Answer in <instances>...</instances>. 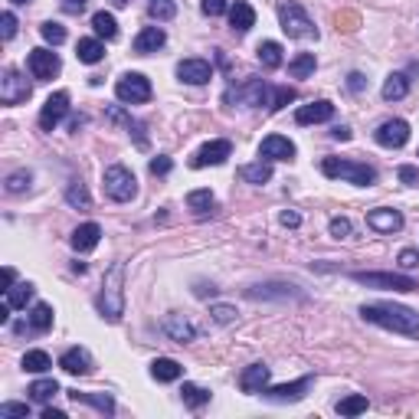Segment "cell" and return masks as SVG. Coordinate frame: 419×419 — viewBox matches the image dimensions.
Here are the masks:
<instances>
[{
    "instance_id": "6da1fadb",
    "label": "cell",
    "mask_w": 419,
    "mask_h": 419,
    "mask_svg": "<svg viewBox=\"0 0 419 419\" xmlns=\"http://www.w3.org/2000/svg\"><path fill=\"white\" fill-rule=\"evenodd\" d=\"M360 318L370 321V325H380V328H387V331L406 334V338H419V314L413 308H403V305H390V301L364 305Z\"/></svg>"
},
{
    "instance_id": "7a4b0ae2",
    "label": "cell",
    "mask_w": 419,
    "mask_h": 419,
    "mask_svg": "<svg viewBox=\"0 0 419 419\" xmlns=\"http://www.w3.org/2000/svg\"><path fill=\"white\" fill-rule=\"evenodd\" d=\"M99 312L108 321H118L125 314V266L121 262H115L108 269V275H105L102 295H99Z\"/></svg>"
},
{
    "instance_id": "3957f363",
    "label": "cell",
    "mask_w": 419,
    "mask_h": 419,
    "mask_svg": "<svg viewBox=\"0 0 419 419\" xmlns=\"http://www.w3.org/2000/svg\"><path fill=\"white\" fill-rule=\"evenodd\" d=\"M325 177L331 180H347L354 187H374L377 183V170L370 164H360V161H341V157H325L321 161Z\"/></svg>"
},
{
    "instance_id": "277c9868",
    "label": "cell",
    "mask_w": 419,
    "mask_h": 419,
    "mask_svg": "<svg viewBox=\"0 0 419 419\" xmlns=\"http://www.w3.org/2000/svg\"><path fill=\"white\" fill-rule=\"evenodd\" d=\"M102 183H105V194L112 196V200H118V203H128V200L138 194L135 174H131L128 167H121V164L108 167V170L102 174Z\"/></svg>"
},
{
    "instance_id": "5b68a950",
    "label": "cell",
    "mask_w": 419,
    "mask_h": 419,
    "mask_svg": "<svg viewBox=\"0 0 419 419\" xmlns=\"http://www.w3.org/2000/svg\"><path fill=\"white\" fill-rule=\"evenodd\" d=\"M351 279L367 288H393V292H416L419 288L413 275H400V272H351Z\"/></svg>"
},
{
    "instance_id": "8992f818",
    "label": "cell",
    "mask_w": 419,
    "mask_h": 419,
    "mask_svg": "<svg viewBox=\"0 0 419 419\" xmlns=\"http://www.w3.org/2000/svg\"><path fill=\"white\" fill-rule=\"evenodd\" d=\"M279 20H282V30L292 36V40H318V30L308 20V14L301 10L299 3H282L279 10Z\"/></svg>"
},
{
    "instance_id": "52a82bcc",
    "label": "cell",
    "mask_w": 419,
    "mask_h": 419,
    "mask_svg": "<svg viewBox=\"0 0 419 419\" xmlns=\"http://www.w3.org/2000/svg\"><path fill=\"white\" fill-rule=\"evenodd\" d=\"M115 95L128 105H141L151 99V82L141 73H125L118 79V86H115Z\"/></svg>"
},
{
    "instance_id": "ba28073f",
    "label": "cell",
    "mask_w": 419,
    "mask_h": 419,
    "mask_svg": "<svg viewBox=\"0 0 419 419\" xmlns=\"http://www.w3.org/2000/svg\"><path fill=\"white\" fill-rule=\"evenodd\" d=\"M33 86L23 79V75L16 73V69H3V75H0V102L3 105H20L30 99Z\"/></svg>"
},
{
    "instance_id": "9c48e42d",
    "label": "cell",
    "mask_w": 419,
    "mask_h": 419,
    "mask_svg": "<svg viewBox=\"0 0 419 419\" xmlns=\"http://www.w3.org/2000/svg\"><path fill=\"white\" fill-rule=\"evenodd\" d=\"M266 95H269V86L262 82V79H249V82H242V86H233V89L226 92V102H240V105H266Z\"/></svg>"
},
{
    "instance_id": "30bf717a",
    "label": "cell",
    "mask_w": 419,
    "mask_h": 419,
    "mask_svg": "<svg viewBox=\"0 0 419 419\" xmlns=\"http://www.w3.org/2000/svg\"><path fill=\"white\" fill-rule=\"evenodd\" d=\"M27 66H30V73H33V79H40V82H46V79H53V75H60V69H62V62H60V56L53 53V49H33L30 56H27Z\"/></svg>"
},
{
    "instance_id": "8fae6325",
    "label": "cell",
    "mask_w": 419,
    "mask_h": 419,
    "mask_svg": "<svg viewBox=\"0 0 419 419\" xmlns=\"http://www.w3.org/2000/svg\"><path fill=\"white\" fill-rule=\"evenodd\" d=\"M314 377H301V380H295V383H279V387H266L262 390V396L266 400H272V403H299L301 396L312 390Z\"/></svg>"
},
{
    "instance_id": "7c38bea8",
    "label": "cell",
    "mask_w": 419,
    "mask_h": 419,
    "mask_svg": "<svg viewBox=\"0 0 419 419\" xmlns=\"http://www.w3.org/2000/svg\"><path fill=\"white\" fill-rule=\"evenodd\" d=\"M66 112H69V92H53V95L46 99L43 112H40V128H43V131H53L62 121Z\"/></svg>"
},
{
    "instance_id": "4fadbf2b",
    "label": "cell",
    "mask_w": 419,
    "mask_h": 419,
    "mask_svg": "<svg viewBox=\"0 0 419 419\" xmlns=\"http://www.w3.org/2000/svg\"><path fill=\"white\" fill-rule=\"evenodd\" d=\"M374 138H377V144H383V148H403L406 141H409V125L403 118H390L377 128Z\"/></svg>"
},
{
    "instance_id": "5bb4252c",
    "label": "cell",
    "mask_w": 419,
    "mask_h": 419,
    "mask_svg": "<svg viewBox=\"0 0 419 419\" xmlns=\"http://www.w3.org/2000/svg\"><path fill=\"white\" fill-rule=\"evenodd\" d=\"M233 154V144L226 141V138H216V141H207L203 148L194 154V161L190 167H210V164H223L226 157Z\"/></svg>"
},
{
    "instance_id": "9a60e30c",
    "label": "cell",
    "mask_w": 419,
    "mask_h": 419,
    "mask_svg": "<svg viewBox=\"0 0 419 419\" xmlns=\"http://www.w3.org/2000/svg\"><path fill=\"white\" fill-rule=\"evenodd\" d=\"M367 226L377 229V233H400V229H403V213H400V210L377 207L367 213Z\"/></svg>"
},
{
    "instance_id": "2e32d148",
    "label": "cell",
    "mask_w": 419,
    "mask_h": 419,
    "mask_svg": "<svg viewBox=\"0 0 419 419\" xmlns=\"http://www.w3.org/2000/svg\"><path fill=\"white\" fill-rule=\"evenodd\" d=\"M259 157H266V161H292L295 157V144L282 135H269L262 138V144H259Z\"/></svg>"
},
{
    "instance_id": "e0dca14e",
    "label": "cell",
    "mask_w": 419,
    "mask_h": 419,
    "mask_svg": "<svg viewBox=\"0 0 419 419\" xmlns=\"http://www.w3.org/2000/svg\"><path fill=\"white\" fill-rule=\"evenodd\" d=\"M177 79L187 82V86H203L213 79V66L207 60H183L177 66Z\"/></svg>"
},
{
    "instance_id": "ac0fdd59",
    "label": "cell",
    "mask_w": 419,
    "mask_h": 419,
    "mask_svg": "<svg viewBox=\"0 0 419 419\" xmlns=\"http://www.w3.org/2000/svg\"><path fill=\"white\" fill-rule=\"evenodd\" d=\"M334 118V105L331 102H312V105H301L299 112H295V121L299 125H318V121H331Z\"/></svg>"
},
{
    "instance_id": "d6986e66",
    "label": "cell",
    "mask_w": 419,
    "mask_h": 419,
    "mask_svg": "<svg viewBox=\"0 0 419 419\" xmlns=\"http://www.w3.org/2000/svg\"><path fill=\"white\" fill-rule=\"evenodd\" d=\"M60 367L66 370V374H73V377H86L92 370L89 351H82V347H73V351H66V354L60 357Z\"/></svg>"
},
{
    "instance_id": "ffe728a7",
    "label": "cell",
    "mask_w": 419,
    "mask_h": 419,
    "mask_svg": "<svg viewBox=\"0 0 419 419\" xmlns=\"http://www.w3.org/2000/svg\"><path fill=\"white\" fill-rule=\"evenodd\" d=\"M99 240H102V226L99 223H82L73 233V249L75 253H92V249L99 246Z\"/></svg>"
},
{
    "instance_id": "44dd1931",
    "label": "cell",
    "mask_w": 419,
    "mask_h": 419,
    "mask_svg": "<svg viewBox=\"0 0 419 419\" xmlns=\"http://www.w3.org/2000/svg\"><path fill=\"white\" fill-rule=\"evenodd\" d=\"M164 43H167V33L161 30V27H144V30L135 36V53L148 56V53H157Z\"/></svg>"
},
{
    "instance_id": "7402d4cb",
    "label": "cell",
    "mask_w": 419,
    "mask_h": 419,
    "mask_svg": "<svg viewBox=\"0 0 419 419\" xmlns=\"http://www.w3.org/2000/svg\"><path fill=\"white\" fill-rule=\"evenodd\" d=\"M266 383H269V367H266V364H253V367H246L240 377L242 393H262Z\"/></svg>"
},
{
    "instance_id": "603a6c76",
    "label": "cell",
    "mask_w": 419,
    "mask_h": 419,
    "mask_svg": "<svg viewBox=\"0 0 419 419\" xmlns=\"http://www.w3.org/2000/svg\"><path fill=\"white\" fill-rule=\"evenodd\" d=\"M229 27L236 33H249L255 27V10L246 0H236V3L229 7Z\"/></svg>"
},
{
    "instance_id": "cb8c5ba5",
    "label": "cell",
    "mask_w": 419,
    "mask_h": 419,
    "mask_svg": "<svg viewBox=\"0 0 419 419\" xmlns=\"http://www.w3.org/2000/svg\"><path fill=\"white\" fill-rule=\"evenodd\" d=\"M151 377H154V380H161V383H174V380L183 377V367H180L177 360H170V357H157L154 364H151Z\"/></svg>"
},
{
    "instance_id": "d4e9b609",
    "label": "cell",
    "mask_w": 419,
    "mask_h": 419,
    "mask_svg": "<svg viewBox=\"0 0 419 419\" xmlns=\"http://www.w3.org/2000/svg\"><path fill=\"white\" fill-rule=\"evenodd\" d=\"M75 403H89V406H95L99 413H105V416H115V400L108 396V393H79V390H73L69 393Z\"/></svg>"
},
{
    "instance_id": "484cf974",
    "label": "cell",
    "mask_w": 419,
    "mask_h": 419,
    "mask_svg": "<svg viewBox=\"0 0 419 419\" xmlns=\"http://www.w3.org/2000/svg\"><path fill=\"white\" fill-rule=\"evenodd\" d=\"M164 331L174 338V341H177V344H190V341H194V334H196L194 325H190V321H183L180 314H170V318H167Z\"/></svg>"
},
{
    "instance_id": "4316f807",
    "label": "cell",
    "mask_w": 419,
    "mask_h": 419,
    "mask_svg": "<svg viewBox=\"0 0 419 419\" xmlns=\"http://www.w3.org/2000/svg\"><path fill=\"white\" fill-rule=\"evenodd\" d=\"M240 177L246 180V183H269L272 180V164L266 161V157H259L255 164H242L240 167Z\"/></svg>"
},
{
    "instance_id": "83f0119b",
    "label": "cell",
    "mask_w": 419,
    "mask_h": 419,
    "mask_svg": "<svg viewBox=\"0 0 419 419\" xmlns=\"http://www.w3.org/2000/svg\"><path fill=\"white\" fill-rule=\"evenodd\" d=\"M92 30L99 40H115L118 36V20L115 14H108V10H99V14L92 16Z\"/></svg>"
},
{
    "instance_id": "f1b7e54d",
    "label": "cell",
    "mask_w": 419,
    "mask_h": 419,
    "mask_svg": "<svg viewBox=\"0 0 419 419\" xmlns=\"http://www.w3.org/2000/svg\"><path fill=\"white\" fill-rule=\"evenodd\" d=\"M75 53H79V62L95 66V62H102V56H105V43L102 40H79Z\"/></svg>"
},
{
    "instance_id": "f546056e",
    "label": "cell",
    "mask_w": 419,
    "mask_h": 419,
    "mask_svg": "<svg viewBox=\"0 0 419 419\" xmlns=\"http://www.w3.org/2000/svg\"><path fill=\"white\" fill-rule=\"evenodd\" d=\"M406 92H409V79L400 73H393L387 82H383V99H387V102H400V99H406Z\"/></svg>"
},
{
    "instance_id": "4dcf8cb0",
    "label": "cell",
    "mask_w": 419,
    "mask_h": 419,
    "mask_svg": "<svg viewBox=\"0 0 419 419\" xmlns=\"http://www.w3.org/2000/svg\"><path fill=\"white\" fill-rule=\"evenodd\" d=\"M27 393H30L36 403H49V400H53V396L60 393V383H56L53 377H43V380L30 383V390H27Z\"/></svg>"
},
{
    "instance_id": "1f68e13d",
    "label": "cell",
    "mask_w": 419,
    "mask_h": 419,
    "mask_svg": "<svg viewBox=\"0 0 419 419\" xmlns=\"http://www.w3.org/2000/svg\"><path fill=\"white\" fill-rule=\"evenodd\" d=\"M292 288H295V285H266V288L255 285L249 295H253V299H301L299 292H292Z\"/></svg>"
},
{
    "instance_id": "d6a6232c",
    "label": "cell",
    "mask_w": 419,
    "mask_h": 419,
    "mask_svg": "<svg viewBox=\"0 0 419 419\" xmlns=\"http://www.w3.org/2000/svg\"><path fill=\"white\" fill-rule=\"evenodd\" d=\"M33 299V285L30 282H16L7 288V295H3V301L10 305V308H27V301Z\"/></svg>"
},
{
    "instance_id": "836d02e7",
    "label": "cell",
    "mask_w": 419,
    "mask_h": 419,
    "mask_svg": "<svg viewBox=\"0 0 419 419\" xmlns=\"http://www.w3.org/2000/svg\"><path fill=\"white\" fill-rule=\"evenodd\" d=\"M259 62L266 66V69H279L282 66V46L272 43V40H266V43H259Z\"/></svg>"
},
{
    "instance_id": "e575fe53",
    "label": "cell",
    "mask_w": 419,
    "mask_h": 419,
    "mask_svg": "<svg viewBox=\"0 0 419 419\" xmlns=\"http://www.w3.org/2000/svg\"><path fill=\"white\" fill-rule=\"evenodd\" d=\"M66 200H69V207H75V210H89L92 207V196H89V190H86L82 180H73V183L66 187Z\"/></svg>"
},
{
    "instance_id": "d590c367",
    "label": "cell",
    "mask_w": 419,
    "mask_h": 419,
    "mask_svg": "<svg viewBox=\"0 0 419 419\" xmlns=\"http://www.w3.org/2000/svg\"><path fill=\"white\" fill-rule=\"evenodd\" d=\"M53 367V360L46 351H27L23 354V370H30V374H46Z\"/></svg>"
},
{
    "instance_id": "8d00e7d4",
    "label": "cell",
    "mask_w": 419,
    "mask_h": 419,
    "mask_svg": "<svg viewBox=\"0 0 419 419\" xmlns=\"http://www.w3.org/2000/svg\"><path fill=\"white\" fill-rule=\"evenodd\" d=\"M314 66H318L314 53H301V56H295V60L288 62V75H292V79H305V75L314 73Z\"/></svg>"
},
{
    "instance_id": "74e56055",
    "label": "cell",
    "mask_w": 419,
    "mask_h": 419,
    "mask_svg": "<svg viewBox=\"0 0 419 419\" xmlns=\"http://www.w3.org/2000/svg\"><path fill=\"white\" fill-rule=\"evenodd\" d=\"M213 203H216V200H213L210 190H190V194H187V207L194 210L196 216H207L210 210H213Z\"/></svg>"
},
{
    "instance_id": "f35d334b",
    "label": "cell",
    "mask_w": 419,
    "mask_h": 419,
    "mask_svg": "<svg viewBox=\"0 0 419 419\" xmlns=\"http://www.w3.org/2000/svg\"><path fill=\"white\" fill-rule=\"evenodd\" d=\"M180 396H183V403L190 406V409H200V406H207V403H210V390L196 387V383H183Z\"/></svg>"
},
{
    "instance_id": "ab89813d",
    "label": "cell",
    "mask_w": 419,
    "mask_h": 419,
    "mask_svg": "<svg viewBox=\"0 0 419 419\" xmlns=\"http://www.w3.org/2000/svg\"><path fill=\"white\" fill-rule=\"evenodd\" d=\"M30 328L33 331H49L53 328V308L49 305H33V312H30Z\"/></svg>"
},
{
    "instance_id": "60d3db41",
    "label": "cell",
    "mask_w": 419,
    "mask_h": 419,
    "mask_svg": "<svg viewBox=\"0 0 419 419\" xmlns=\"http://www.w3.org/2000/svg\"><path fill=\"white\" fill-rule=\"evenodd\" d=\"M148 14L154 16L157 23H164V20H174V14H177V3H174V0H151Z\"/></svg>"
},
{
    "instance_id": "b9f144b4",
    "label": "cell",
    "mask_w": 419,
    "mask_h": 419,
    "mask_svg": "<svg viewBox=\"0 0 419 419\" xmlns=\"http://www.w3.org/2000/svg\"><path fill=\"white\" fill-rule=\"evenodd\" d=\"M338 413H341V416H360V413H367V396L354 393V396L341 400V403H338Z\"/></svg>"
},
{
    "instance_id": "7bdbcfd3",
    "label": "cell",
    "mask_w": 419,
    "mask_h": 419,
    "mask_svg": "<svg viewBox=\"0 0 419 419\" xmlns=\"http://www.w3.org/2000/svg\"><path fill=\"white\" fill-rule=\"evenodd\" d=\"M40 33H43V40L49 46H62V43H66V27H62V23H56V20H46L43 27H40Z\"/></svg>"
},
{
    "instance_id": "ee69618b",
    "label": "cell",
    "mask_w": 419,
    "mask_h": 419,
    "mask_svg": "<svg viewBox=\"0 0 419 419\" xmlns=\"http://www.w3.org/2000/svg\"><path fill=\"white\" fill-rule=\"evenodd\" d=\"M30 180H33L30 170H14V174L7 177V194H23V190H30Z\"/></svg>"
},
{
    "instance_id": "f6af8a7d",
    "label": "cell",
    "mask_w": 419,
    "mask_h": 419,
    "mask_svg": "<svg viewBox=\"0 0 419 419\" xmlns=\"http://www.w3.org/2000/svg\"><path fill=\"white\" fill-rule=\"evenodd\" d=\"M288 102H295V89H288V86H282V89H275V95H272V112H279V108H285Z\"/></svg>"
},
{
    "instance_id": "bcb514c9",
    "label": "cell",
    "mask_w": 419,
    "mask_h": 419,
    "mask_svg": "<svg viewBox=\"0 0 419 419\" xmlns=\"http://www.w3.org/2000/svg\"><path fill=\"white\" fill-rule=\"evenodd\" d=\"M210 314H213V321H216V325H229V321H236V308H229V305H213Z\"/></svg>"
},
{
    "instance_id": "7dc6e473",
    "label": "cell",
    "mask_w": 419,
    "mask_h": 419,
    "mask_svg": "<svg viewBox=\"0 0 419 419\" xmlns=\"http://www.w3.org/2000/svg\"><path fill=\"white\" fill-rule=\"evenodd\" d=\"M338 30H344V33H354L360 27V16L357 14H351V10H344V14H338Z\"/></svg>"
},
{
    "instance_id": "c3c4849f",
    "label": "cell",
    "mask_w": 419,
    "mask_h": 419,
    "mask_svg": "<svg viewBox=\"0 0 419 419\" xmlns=\"http://www.w3.org/2000/svg\"><path fill=\"white\" fill-rule=\"evenodd\" d=\"M14 416H30L27 403H3L0 406V419H14Z\"/></svg>"
},
{
    "instance_id": "681fc988",
    "label": "cell",
    "mask_w": 419,
    "mask_h": 419,
    "mask_svg": "<svg viewBox=\"0 0 419 419\" xmlns=\"http://www.w3.org/2000/svg\"><path fill=\"white\" fill-rule=\"evenodd\" d=\"M331 236H334V240H347V236H351V220L334 216V220H331Z\"/></svg>"
},
{
    "instance_id": "f907efd6",
    "label": "cell",
    "mask_w": 419,
    "mask_h": 419,
    "mask_svg": "<svg viewBox=\"0 0 419 419\" xmlns=\"http://www.w3.org/2000/svg\"><path fill=\"white\" fill-rule=\"evenodd\" d=\"M170 167H174V161L161 154V157H154V161H151V174H154V177H164V174H170Z\"/></svg>"
},
{
    "instance_id": "816d5d0a",
    "label": "cell",
    "mask_w": 419,
    "mask_h": 419,
    "mask_svg": "<svg viewBox=\"0 0 419 419\" xmlns=\"http://www.w3.org/2000/svg\"><path fill=\"white\" fill-rule=\"evenodd\" d=\"M200 10L207 16H220L226 10V0H200Z\"/></svg>"
},
{
    "instance_id": "f5cc1de1",
    "label": "cell",
    "mask_w": 419,
    "mask_h": 419,
    "mask_svg": "<svg viewBox=\"0 0 419 419\" xmlns=\"http://www.w3.org/2000/svg\"><path fill=\"white\" fill-rule=\"evenodd\" d=\"M0 23H3V40H14V36H16V16H14V10H7V14L0 16Z\"/></svg>"
},
{
    "instance_id": "db71d44e",
    "label": "cell",
    "mask_w": 419,
    "mask_h": 419,
    "mask_svg": "<svg viewBox=\"0 0 419 419\" xmlns=\"http://www.w3.org/2000/svg\"><path fill=\"white\" fill-rule=\"evenodd\" d=\"M416 266H419V253L416 249H403L400 253V269L409 272V269H416Z\"/></svg>"
},
{
    "instance_id": "11a10c76",
    "label": "cell",
    "mask_w": 419,
    "mask_h": 419,
    "mask_svg": "<svg viewBox=\"0 0 419 419\" xmlns=\"http://www.w3.org/2000/svg\"><path fill=\"white\" fill-rule=\"evenodd\" d=\"M400 180H403L406 187H419V170L416 167H409V164H403L400 167Z\"/></svg>"
},
{
    "instance_id": "9f6ffc18",
    "label": "cell",
    "mask_w": 419,
    "mask_h": 419,
    "mask_svg": "<svg viewBox=\"0 0 419 419\" xmlns=\"http://www.w3.org/2000/svg\"><path fill=\"white\" fill-rule=\"evenodd\" d=\"M60 3H62V10H66V14H73V16H79L86 7H89V0H60Z\"/></svg>"
},
{
    "instance_id": "6f0895ef",
    "label": "cell",
    "mask_w": 419,
    "mask_h": 419,
    "mask_svg": "<svg viewBox=\"0 0 419 419\" xmlns=\"http://www.w3.org/2000/svg\"><path fill=\"white\" fill-rule=\"evenodd\" d=\"M364 86H367V79H364L360 73H351V75H347V89H351V92H364Z\"/></svg>"
},
{
    "instance_id": "680465c9",
    "label": "cell",
    "mask_w": 419,
    "mask_h": 419,
    "mask_svg": "<svg viewBox=\"0 0 419 419\" xmlns=\"http://www.w3.org/2000/svg\"><path fill=\"white\" fill-rule=\"evenodd\" d=\"M299 223H301V216L295 210H285L282 213V226H299Z\"/></svg>"
},
{
    "instance_id": "91938a15",
    "label": "cell",
    "mask_w": 419,
    "mask_h": 419,
    "mask_svg": "<svg viewBox=\"0 0 419 419\" xmlns=\"http://www.w3.org/2000/svg\"><path fill=\"white\" fill-rule=\"evenodd\" d=\"M334 138H338V141H351V128H347V125H338V128H334Z\"/></svg>"
},
{
    "instance_id": "94428289",
    "label": "cell",
    "mask_w": 419,
    "mask_h": 419,
    "mask_svg": "<svg viewBox=\"0 0 419 419\" xmlns=\"http://www.w3.org/2000/svg\"><path fill=\"white\" fill-rule=\"evenodd\" d=\"M43 419H66V413H62V409H53V406H46Z\"/></svg>"
},
{
    "instance_id": "6125c7cd",
    "label": "cell",
    "mask_w": 419,
    "mask_h": 419,
    "mask_svg": "<svg viewBox=\"0 0 419 419\" xmlns=\"http://www.w3.org/2000/svg\"><path fill=\"white\" fill-rule=\"evenodd\" d=\"M112 3H115V7H128L131 0H112Z\"/></svg>"
},
{
    "instance_id": "be15d7a7",
    "label": "cell",
    "mask_w": 419,
    "mask_h": 419,
    "mask_svg": "<svg viewBox=\"0 0 419 419\" xmlns=\"http://www.w3.org/2000/svg\"><path fill=\"white\" fill-rule=\"evenodd\" d=\"M10 3H30V0H10Z\"/></svg>"
}]
</instances>
